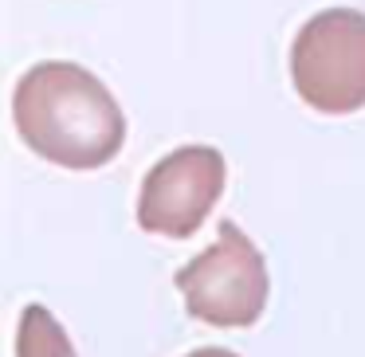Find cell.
I'll list each match as a JSON object with an SVG mask.
<instances>
[{
  "label": "cell",
  "mask_w": 365,
  "mask_h": 357,
  "mask_svg": "<svg viewBox=\"0 0 365 357\" xmlns=\"http://www.w3.org/2000/svg\"><path fill=\"white\" fill-rule=\"evenodd\" d=\"M228 161L216 145H181L145 173L138 197V224L150 236L189 239L224 197Z\"/></svg>",
  "instance_id": "277c9868"
},
{
  "label": "cell",
  "mask_w": 365,
  "mask_h": 357,
  "mask_svg": "<svg viewBox=\"0 0 365 357\" xmlns=\"http://www.w3.org/2000/svg\"><path fill=\"white\" fill-rule=\"evenodd\" d=\"M12 122L36 157L91 173L110 165L126 145V114L95 71L48 59L20 75L12 90Z\"/></svg>",
  "instance_id": "6da1fadb"
},
{
  "label": "cell",
  "mask_w": 365,
  "mask_h": 357,
  "mask_svg": "<svg viewBox=\"0 0 365 357\" xmlns=\"http://www.w3.org/2000/svg\"><path fill=\"white\" fill-rule=\"evenodd\" d=\"M185 357H240V353H232V349H224V346H205V349H192V353H185Z\"/></svg>",
  "instance_id": "8992f818"
},
{
  "label": "cell",
  "mask_w": 365,
  "mask_h": 357,
  "mask_svg": "<svg viewBox=\"0 0 365 357\" xmlns=\"http://www.w3.org/2000/svg\"><path fill=\"white\" fill-rule=\"evenodd\" d=\"M177 291L197 322H208L216 330H244L267 310V259L244 228L224 220L212 244L177 271Z\"/></svg>",
  "instance_id": "7a4b0ae2"
},
{
  "label": "cell",
  "mask_w": 365,
  "mask_h": 357,
  "mask_svg": "<svg viewBox=\"0 0 365 357\" xmlns=\"http://www.w3.org/2000/svg\"><path fill=\"white\" fill-rule=\"evenodd\" d=\"M16 357H79V353H75L67 330L59 326V318L43 302H28L20 310V326H16Z\"/></svg>",
  "instance_id": "5b68a950"
},
{
  "label": "cell",
  "mask_w": 365,
  "mask_h": 357,
  "mask_svg": "<svg viewBox=\"0 0 365 357\" xmlns=\"http://www.w3.org/2000/svg\"><path fill=\"white\" fill-rule=\"evenodd\" d=\"M291 83L318 114H357L365 106V12L322 9L291 43Z\"/></svg>",
  "instance_id": "3957f363"
}]
</instances>
